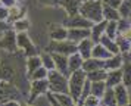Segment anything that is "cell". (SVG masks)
<instances>
[{"label":"cell","mask_w":131,"mask_h":106,"mask_svg":"<svg viewBox=\"0 0 131 106\" xmlns=\"http://www.w3.org/2000/svg\"><path fill=\"white\" fill-rule=\"evenodd\" d=\"M80 15L87 18L91 22H100L103 21V7L99 0H85L80 6Z\"/></svg>","instance_id":"cell-1"},{"label":"cell","mask_w":131,"mask_h":106,"mask_svg":"<svg viewBox=\"0 0 131 106\" xmlns=\"http://www.w3.org/2000/svg\"><path fill=\"white\" fill-rule=\"evenodd\" d=\"M85 80H87V72L84 69L81 71V68L71 72V78H69V86L68 87H69V96L72 97L74 103H78Z\"/></svg>","instance_id":"cell-2"},{"label":"cell","mask_w":131,"mask_h":106,"mask_svg":"<svg viewBox=\"0 0 131 106\" xmlns=\"http://www.w3.org/2000/svg\"><path fill=\"white\" fill-rule=\"evenodd\" d=\"M47 81H49V88L53 93H66L69 94V87L68 81L63 74H60L59 71H49L47 72Z\"/></svg>","instance_id":"cell-3"},{"label":"cell","mask_w":131,"mask_h":106,"mask_svg":"<svg viewBox=\"0 0 131 106\" xmlns=\"http://www.w3.org/2000/svg\"><path fill=\"white\" fill-rule=\"evenodd\" d=\"M16 46L27 56L36 55V46H34L32 40L30 38V35L27 34V31H24V33H16Z\"/></svg>","instance_id":"cell-4"},{"label":"cell","mask_w":131,"mask_h":106,"mask_svg":"<svg viewBox=\"0 0 131 106\" xmlns=\"http://www.w3.org/2000/svg\"><path fill=\"white\" fill-rule=\"evenodd\" d=\"M19 96L18 88L9 81H0V103H7Z\"/></svg>","instance_id":"cell-5"},{"label":"cell","mask_w":131,"mask_h":106,"mask_svg":"<svg viewBox=\"0 0 131 106\" xmlns=\"http://www.w3.org/2000/svg\"><path fill=\"white\" fill-rule=\"evenodd\" d=\"M0 49H5L7 52H16L18 50V46H16V33L13 29L7 28L3 35L0 37Z\"/></svg>","instance_id":"cell-6"},{"label":"cell","mask_w":131,"mask_h":106,"mask_svg":"<svg viewBox=\"0 0 131 106\" xmlns=\"http://www.w3.org/2000/svg\"><path fill=\"white\" fill-rule=\"evenodd\" d=\"M50 49L56 53H62L65 56H69L72 53L77 52V46L74 44V41H65V40H60V41H52L50 44Z\"/></svg>","instance_id":"cell-7"},{"label":"cell","mask_w":131,"mask_h":106,"mask_svg":"<svg viewBox=\"0 0 131 106\" xmlns=\"http://www.w3.org/2000/svg\"><path fill=\"white\" fill-rule=\"evenodd\" d=\"M47 90H49V81L46 80V78H41V80H32V82H31V90H30V94H31L30 103H32L38 96L44 94Z\"/></svg>","instance_id":"cell-8"},{"label":"cell","mask_w":131,"mask_h":106,"mask_svg":"<svg viewBox=\"0 0 131 106\" xmlns=\"http://www.w3.org/2000/svg\"><path fill=\"white\" fill-rule=\"evenodd\" d=\"M65 25L69 27V28H91L93 27V22L89 21L87 18L81 16L80 13H77V15L69 16V19H66Z\"/></svg>","instance_id":"cell-9"},{"label":"cell","mask_w":131,"mask_h":106,"mask_svg":"<svg viewBox=\"0 0 131 106\" xmlns=\"http://www.w3.org/2000/svg\"><path fill=\"white\" fill-rule=\"evenodd\" d=\"M52 58H53V62H54V69L59 71L60 74L63 75H69V71H68V56L62 55V53H56L53 52L52 53Z\"/></svg>","instance_id":"cell-10"},{"label":"cell","mask_w":131,"mask_h":106,"mask_svg":"<svg viewBox=\"0 0 131 106\" xmlns=\"http://www.w3.org/2000/svg\"><path fill=\"white\" fill-rule=\"evenodd\" d=\"M16 77V71L9 62H0V81L13 82Z\"/></svg>","instance_id":"cell-11"},{"label":"cell","mask_w":131,"mask_h":106,"mask_svg":"<svg viewBox=\"0 0 131 106\" xmlns=\"http://www.w3.org/2000/svg\"><path fill=\"white\" fill-rule=\"evenodd\" d=\"M113 94H115V102L118 103V105H127V103H130V100H128V91H127V86L124 84H116L115 87H113Z\"/></svg>","instance_id":"cell-12"},{"label":"cell","mask_w":131,"mask_h":106,"mask_svg":"<svg viewBox=\"0 0 131 106\" xmlns=\"http://www.w3.org/2000/svg\"><path fill=\"white\" fill-rule=\"evenodd\" d=\"M24 16H25V7H21L18 5H13L10 7H7V18H6L7 24H13L18 19H22Z\"/></svg>","instance_id":"cell-13"},{"label":"cell","mask_w":131,"mask_h":106,"mask_svg":"<svg viewBox=\"0 0 131 106\" xmlns=\"http://www.w3.org/2000/svg\"><path fill=\"white\" fill-rule=\"evenodd\" d=\"M91 49H93V41L90 40V37H85L78 43L77 52L81 55L83 59H89L91 58Z\"/></svg>","instance_id":"cell-14"},{"label":"cell","mask_w":131,"mask_h":106,"mask_svg":"<svg viewBox=\"0 0 131 106\" xmlns=\"http://www.w3.org/2000/svg\"><path fill=\"white\" fill-rule=\"evenodd\" d=\"M90 35H91V33H90L89 28H71L68 31V37H66V38H69L71 41L80 43L83 38L90 37Z\"/></svg>","instance_id":"cell-15"},{"label":"cell","mask_w":131,"mask_h":106,"mask_svg":"<svg viewBox=\"0 0 131 106\" xmlns=\"http://www.w3.org/2000/svg\"><path fill=\"white\" fill-rule=\"evenodd\" d=\"M121 81H122V71L118 68L111 69V72L106 74V87H115Z\"/></svg>","instance_id":"cell-16"},{"label":"cell","mask_w":131,"mask_h":106,"mask_svg":"<svg viewBox=\"0 0 131 106\" xmlns=\"http://www.w3.org/2000/svg\"><path fill=\"white\" fill-rule=\"evenodd\" d=\"M83 69L85 72H90V71H96V69H102L103 68V60L102 59H94V58H89L83 60Z\"/></svg>","instance_id":"cell-17"},{"label":"cell","mask_w":131,"mask_h":106,"mask_svg":"<svg viewBox=\"0 0 131 106\" xmlns=\"http://www.w3.org/2000/svg\"><path fill=\"white\" fill-rule=\"evenodd\" d=\"M83 60L84 59L81 58V55L80 53H72L69 55V59H68V71H69V74L74 72V71H77L81 68V65H83Z\"/></svg>","instance_id":"cell-18"},{"label":"cell","mask_w":131,"mask_h":106,"mask_svg":"<svg viewBox=\"0 0 131 106\" xmlns=\"http://www.w3.org/2000/svg\"><path fill=\"white\" fill-rule=\"evenodd\" d=\"M111 56H113V55L103 44L93 46V49H91V58H94V59H109Z\"/></svg>","instance_id":"cell-19"},{"label":"cell","mask_w":131,"mask_h":106,"mask_svg":"<svg viewBox=\"0 0 131 106\" xmlns=\"http://www.w3.org/2000/svg\"><path fill=\"white\" fill-rule=\"evenodd\" d=\"M40 66H41V58L40 56H36V55L30 56V58L27 59V75L30 77Z\"/></svg>","instance_id":"cell-20"},{"label":"cell","mask_w":131,"mask_h":106,"mask_svg":"<svg viewBox=\"0 0 131 106\" xmlns=\"http://www.w3.org/2000/svg\"><path fill=\"white\" fill-rule=\"evenodd\" d=\"M60 5L65 7V10L68 12L69 16L77 15L78 13V9H80V3H78V0H60Z\"/></svg>","instance_id":"cell-21"},{"label":"cell","mask_w":131,"mask_h":106,"mask_svg":"<svg viewBox=\"0 0 131 106\" xmlns=\"http://www.w3.org/2000/svg\"><path fill=\"white\" fill-rule=\"evenodd\" d=\"M99 40H100V44H103V46L106 47L112 55H118V53H119V49H118V46H116V43H115L112 38H109L107 35L103 34Z\"/></svg>","instance_id":"cell-22"},{"label":"cell","mask_w":131,"mask_h":106,"mask_svg":"<svg viewBox=\"0 0 131 106\" xmlns=\"http://www.w3.org/2000/svg\"><path fill=\"white\" fill-rule=\"evenodd\" d=\"M50 37H52V40H54V41L66 40V37H68V29L63 28V27H53V28H52V33H50Z\"/></svg>","instance_id":"cell-23"},{"label":"cell","mask_w":131,"mask_h":106,"mask_svg":"<svg viewBox=\"0 0 131 106\" xmlns=\"http://www.w3.org/2000/svg\"><path fill=\"white\" fill-rule=\"evenodd\" d=\"M106 90V84L103 81H91V86H90V93L97 96V97H102L103 93Z\"/></svg>","instance_id":"cell-24"},{"label":"cell","mask_w":131,"mask_h":106,"mask_svg":"<svg viewBox=\"0 0 131 106\" xmlns=\"http://www.w3.org/2000/svg\"><path fill=\"white\" fill-rule=\"evenodd\" d=\"M106 21H100V22H96V25L94 24H93V27H91V31H90V33H91V35H93V40L94 41H97L99 40V38H100L102 37V33H103V31H105V27H106Z\"/></svg>","instance_id":"cell-25"},{"label":"cell","mask_w":131,"mask_h":106,"mask_svg":"<svg viewBox=\"0 0 131 106\" xmlns=\"http://www.w3.org/2000/svg\"><path fill=\"white\" fill-rule=\"evenodd\" d=\"M103 16L107 21H119V13L116 12V9L107 5H105V7H103Z\"/></svg>","instance_id":"cell-26"},{"label":"cell","mask_w":131,"mask_h":106,"mask_svg":"<svg viewBox=\"0 0 131 106\" xmlns=\"http://www.w3.org/2000/svg\"><path fill=\"white\" fill-rule=\"evenodd\" d=\"M106 71L102 69H96V71H90L87 72V78H89L90 81H105V78H106Z\"/></svg>","instance_id":"cell-27"},{"label":"cell","mask_w":131,"mask_h":106,"mask_svg":"<svg viewBox=\"0 0 131 106\" xmlns=\"http://www.w3.org/2000/svg\"><path fill=\"white\" fill-rule=\"evenodd\" d=\"M12 29L15 31V33H24V31H28V29H30V21L25 19V18L18 19V21L13 22V28Z\"/></svg>","instance_id":"cell-28"},{"label":"cell","mask_w":131,"mask_h":106,"mask_svg":"<svg viewBox=\"0 0 131 106\" xmlns=\"http://www.w3.org/2000/svg\"><path fill=\"white\" fill-rule=\"evenodd\" d=\"M105 33H106V35L109 38L115 40L116 33H118V21H109L106 24V27H105Z\"/></svg>","instance_id":"cell-29"},{"label":"cell","mask_w":131,"mask_h":106,"mask_svg":"<svg viewBox=\"0 0 131 106\" xmlns=\"http://www.w3.org/2000/svg\"><path fill=\"white\" fill-rule=\"evenodd\" d=\"M122 65V59L119 58V56H111V58L107 59L106 62L103 60V68H107V69H116Z\"/></svg>","instance_id":"cell-30"},{"label":"cell","mask_w":131,"mask_h":106,"mask_svg":"<svg viewBox=\"0 0 131 106\" xmlns=\"http://www.w3.org/2000/svg\"><path fill=\"white\" fill-rule=\"evenodd\" d=\"M53 97L56 99V102L59 105H63V106H68V105H72L74 103L72 97L66 93H53Z\"/></svg>","instance_id":"cell-31"},{"label":"cell","mask_w":131,"mask_h":106,"mask_svg":"<svg viewBox=\"0 0 131 106\" xmlns=\"http://www.w3.org/2000/svg\"><path fill=\"white\" fill-rule=\"evenodd\" d=\"M115 43H116V46H118L119 52H128L130 50V41L125 38L124 35H116L115 37Z\"/></svg>","instance_id":"cell-32"},{"label":"cell","mask_w":131,"mask_h":106,"mask_svg":"<svg viewBox=\"0 0 131 106\" xmlns=\"http://www.w3.org/2000/svg\"><path fill=\"white\" fill-rule=\"evenodd\" d=\"M41 65L46 68L47 71H52L54 69V62H53V58H52V55H47V53H43L41 56Z\"/></svg>","instance_id":"cell-33"},{"label":"cell","mask_w":131,"mask_h":106,"mask_svg":"<svg viewBox=\"0 0 131 106\" xmlns=\"http://www.w3.org/2000/svg\"><path fill=\"white\" fill-rule=\"evenodd\" d=\"M122 81L125 86H131V62L124 63V69H122Z\"/></svg>","instance_id":"cell-34"},{"label":"cell","mask_w":131,"mask_h":106,"mask_svg":"<svg viewBox=\"0 0 131 106\" xmlns=\"http://www.w3.org/2000/svg\"><path fill=\"white\" fill-rule=\"evenodd\" d=\"M103 103L105 105H115V94H113V90L111 87H107L103 93Z\"/></svg>","instance_id":"cell-35"},{"label":"cell","mask_w":131,"mask_h":106,"mask_svg":"<svg viewBox=\"0 0 131 106\" xmlns=\"http://www.w3.org/2000/svg\"><path fill=\"white\" fill-rule=\"evenodd\" d=\"M47 72H49V71L41 65L40 68H37V69L31 74L30 78H31V80H41V78H46V77H47Z\"/></svg>","instance_id":"cell-36"},{"label":"cell","mask_w":131,"mask_h":106,"mask_svg":"<svg viewBox=\"0 0 131 106\" xmlns=\"http://www.w3.org/2000/svg\"><path fill=\"white\" fill-rule=\"evenodd\" d=\"M99 102H100V97H97V96H94V94H91V93L83 100L84 105H97Z\"/></svg>","instance_id":"cell-37"},{"label":"cell","mask_w":131,"mask_h":106,"mask_svg":"<svg viewBox=\"0 0 131 106\" xmlns=\"http://www.w3.org/2000/svg\"><path fill=\"white\" fill-rule=\"evenodd\" d=\"M119 16H122V18H127L128 15H130V5L128 3H121L119 5Z\"/></svg>","instance_id":"cell-38"},{"label":"cell","mask_w":131,"mask_h":106,"mask_svg":"<svg viewBox=\"0 0 131 106\" xmlns=\"http://www.w3.org/2000/svg\"><path fill=\"white\" fill-rule=\"evenodd\" d=\"M105 3L107 6H111V7H115V9H118L119 5L122 3V0H105Z\"/></svg>","instance_id":"cell-39"},{"label":"cell","mask_w":131,"mask_h":106,"mask_svg":"<svg viewBox=\"0 0 131 106\" xmlns=\"http://www.w3.org/2000/svg\"><path fill=\"white\" fill-rule=\"evenodd\" d=\"M7 18V7L0 5V21H6Z\"/></svg>","instance_id":"cell-40"},{"label":"cell","mask_w":131,"mask_h":106,"mask_svg":"<svg viewBox=\"0 0 131 106\" xmlns=\"http://www.w3.org/2000/svg\"><path fill=\"white\" fill-rule=\"evenodd\" d=\"M128 28H130V24H127L125 21H121V22H118V31L124 33V31H127Z\"/></svg>","instance_id":"cell-41"},{"label":"cell","mask_w":131,"mask_h":106,"mask_svg":"<svg viewBox=\"0 0 131 106\" xmlns=\"http://www.w3.org/2000/svg\"><path fill=\"white\" fill-rule=\"evenodd\" d=\"M0 5L5 7H10V6L16 5V0H0Z\"/></svg>","instance_id":"cell-42"},{"label":"cell","mask_w":131,"mask_h":106,"mask_svg":"<svg viewBox=\"0 0 131 106\" xmlns=\"http://www.w3.org/2000/svg\"><path fill=\"white\" fill-rule=\"evenodd\" d=\"M41 5H46V6H56L59 3V0H38Z\"/></svg>","instance_id":"cell-43"},{"label":"cell","mask_w":131,"mask_h":106,"mask_svg":"<svg viewBox=\"0 0 131 106\" xmlns=\"http://www.w3.org/2000/svg\"><path fill=\"white\" fill-rule=\"evenodd\" d=\"M122 35H124V37H125L128 41H131V27L127 29V31H124V33H122Z\"/></svg>","instance_id":"cell-44"},{"label":"cell","mask_w":131,"mask_h":106,"mask_svg":"<svg viewBox=\"0 0 131 106\" xmlns=\"http://www.w3.org/2000/svg\"><path fill=\"white\" fill-rule=\"evenodd\" d=\"M18 2H22V0H16V3H18Z\"/></svg>","instance_id":"cell-45"},{"label":"cell","mask_w":131,"mask_h":106,"mask_svg":"<svg viewBox=\"0 0 131 106\" xmlns=\"http://www.w3.org/2000/svg\"><path fill=\"white\" fill-rule=\"evenodd\" d=\"M0 62H2V56H0Z\"/></svg>","instance_id":"cell-46"},{"label":"cell","mask_w":131,"mask_h":106,"mask_svg":"<svg viewBox=\"0 0 131 106\" xmlns=\"http://www.w3.org/2000/svg\"><path fill=\"white\" fill-rule=\"evenodd\" d=\"M130 50H131V46H130Z\"/></svg>","instance_id":"cell-47"}]
</instances>
